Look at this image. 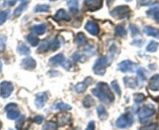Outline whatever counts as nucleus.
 <instances>
[{"label": "nucleus", "instance_id": "f257e3e1", "mask_svg": "<svg viewBox=\"0 0 159 130\" xmlns=\"http://www.w3.org/2000/svg\"><path fill=\"white\" fill-rule=\"evenodd\" d=\"M93 95L97 96L102 102L105 104H111L114 101L115 96L108 84L105 82H98L95 88L91 89Z\"/></svg>", "mask_w": 159, "mask_h": 130}, {"label": "nucleus", "instance_id": "f03ea898", "mask_svg": "<svg viewBox=\"0 0 159 130\" xmlns=\"http://www.w3.org/2000/svg\"><path fill=\"white\" fill-rule=\"evenodd\" d=\"M134 122V118L132 113L126 112L119 116L116 121V126L119 128H126L131 126Z\"/></svg>", "mask_w": 159, "mask_h": 130}, {"label": "nucleus", "instance_id": "7ed1b4c3", "mask_svg": "<svg viewBox=\"0 0 159 130\" xmlns=\"http://www.w3.org/2000/svg\"><path fill=\"white\" fill-rule=\"evenodd\" d=\"M130 13V8L128 6H119L113 9L110 13V15L113 18L117 20H122L127 18Z\"/></svg>", "mask_w": 159, "mask_h": 130}, {"label": "nucleus", "instance_id": "20e7f679", "mask_svg": "<svg viewBox=\"0 0 159 130\" xmlns=\"http://www.w3.org/2000/svg\"><path fill=\"white\" fill-rule=\"evenodd\" d=\"M108 58L105 56H102L95 61L93 66V71L97 75H104L105 73V70L108 67Z\"/></svg>", "mask_w": 159, "mask_h": 130}, {"label": "nucleus", "instance_id": "39448f33", "mask_svg": "<svg viewBox=\"0 0 159 130\" xmlns=\"http://www.w3.org/2000/svg\"><path fill=\"white\" fill-rule=\"evenodd\" d=\"M155 114V110L152 105H145L139 111V118L141 122H145Z\"/></svg>", "mask_w": 159, "mask_h": 130}, {"label": "nucleus", "instance_id": "423d86ee", "mask_svg": "<svg viewBox=\"0 0 159 130\" xmlns=\"http://www.w3.org/2000/svg\"><path fill=\"white\" fill-rule=\"evenodd\" d=\"M118 69L123 73L135 72L137 70V64L130 60H123L118 64Z\"/></svg>", "mask_w": 159, "mask_h": 130}, {"label": "nucleus", "instance_id": "0eeeda50", "mask_svg": "<svg viewBox=\"0 0 159 130\" xmlns=\"http://www.w3.org/2000/svg\"><path fill=\"white\" fill-rule=\"evenodd\" d=\"M13 91V85L10 82L4 81L0 83V96L2 98H8Z\"/></svg>", "mask_w": 159, "mask_h": 130}, {"label": "nucleus", "instance_id": "6e6552de", "mask_svg": "<svg viewBox=\"0 0 159 130\" xmlns=\"http://www.w3.org/2000/svg\"><path fill=\"white\" fill-rule=\"evenodd\" d=\"M103 0H84V5L89 11H95L102 7Z\"/></svg>", "mask_w": 159, "mask_h": 130}, {"label": "nucleus", "instance_id": "1a4fd4ad", "mask_svg": "<svg viewBox=\"0 0 159 130\" xmlns=\"http://www.w3.org/2000/svg\"><path fill=\"white\" fill-rule=\"evenodd\" d=\"M48 101V95L46 93H39L37 94L36 97H35L34 104L35 106L38 109H42L44 108L45 104Z\"/></svg>", "mask_w": 159, "mask_h": 130}, {"label": "nucleus", "instance_id": "9d476101", "mask_svg": "<svg viewBox=\"0 0 159 130\" xmlns=\"http://www.w3.org/2000/svg\"><path fill=\"white\" fill-rule=\"evenodd\" d=\"M93 82V79L91 77H88L87 79H85V80L82 82H80V83L76 84L74 87L75 91L77 93H83L86 91V89H88V85H91Z\"/></svg>", "mask_w": 159, "mask_h": 130}, {"label": "nucleus", "instance_id": "9b49d317", "mask_svg": "<svg viewBox=\"0 0 159 130\" xmlns=\"http://www.w3.org/2000/svg\"><path fill=\"white\" fill-rule=\"evenodd\" d=\"M84 28L91 36H97L99 32L98 24L93 21H88L85 24Z\"/></svg>", "mask_w": 159, "mask_h": 130}, {"label": "nucleus", "instance_id": "f8f14e48", "mask_svg": "<svg viewBox=\"0 0 159 130\" xmlns=\"http://www.w3.org/2000/svg\"><path fill=\"white\" fill-rule=\"evenodd\" d=\"M36 61L32 57H27L24 59L21 62V67L24 69L28 70V71H32L36 68Z\"/></svg>", "mask_w": 159, "mask_h": 130}, {"label": "nucleus", "instance_id": "ddd939ff", "mask_svg": "<svg viewBox=\"0 0 159 130\" xmlns=\"http://www.w3.org/2000/svg\"><path fill=\"white\" fill-rule=\"evenodd\" d=\"M54 19L56 21H70L71 20V17L70 15L66 11L63 9H60V10H57L54 16Z\"/></svg>", "mask_w": 159, "mask_h": 130}, {"label": "nucleus", "instance_id": "4468645a", "mask_svg": "<svg viewBox=\"0 0 159 130\" xmlns=\"http://www.w3.org/2000/svg\"><path fill=\"white\" fill-rule=\"evenodd\" d=\"M123 82H124L125 86L128 87V88L135 89L139 85V81L134 77H128V76L124 77Z\"/></svg>", "mask_w": 159, "mask_h": 130}, {"label": "nucleus", "instance_id": "2eb2a0df", "mask_svg": "<svg viewBox=\"0 0 159 130\" xmlns=\"http://www.w3.org/2000/svg\"><path fill=\"white\" fill-rule=\"evenodd\" d=\"M30 30L33 33L38 35V36H41V35H44L46 32L47 26L45 24H40L34 25L30 27Z\"/></svg>", "mask_w": 159, "mask_h": 130}, {"label": "nucleus", "instance_id": "dca6fc26", "mask_svg": "<svg viewBox=\"0 0 159 130\" xmlns=\"http://www.w3.org/2000/svg\"><path fill=\"white\" fill-rule=\"evenodd\" d=\"M149 88L153 91H159V75H154L149 81Z\"/></svg>", "mask_w": 159, "mask_h": 130}, {"label": "nucleus", "instance_id": "f3484780", "mask_svg": "<svg viewBox=\"0 0 159 130\" xmlns=\"http://www.w3.org/2000/svg\"><path fill=\"white\" fill-rule=\"evenodd\" d=\"M66 61L65 56H63L62 53H59L56 56H52L49 59V63L54 65H62L63 63Z\"/></svg>", "mask_w": 159, "mask_h": 130}, {"label": "nucleus", "instance_id": "a211bd4d", "mask_svg": "<svg viewBox=\"0 0 159 130\" xmlns=\"http://www.w3.org/2000/svg\"><path fill=\"white\" fill-rule=\"evenodd\" d=\"M143 32L148 36L159 38V29L156 28V27H151V26H146L143 28Z\"/></svg>", "mask_w": 159, "mask_h": 130}, {"label": "nucleus", "instance_id": "6ab92c4d", "mask_svg": "<svg viewBox=\"0 0 159 130\" xmlns=\"http://www.w3.org/2000/svg\"><path fill=\"white\" fill-rule=\"evenodd\" d=\"M148 15L152 17L157 22L159 23V4L154 5L148 11Z\"/></svg>", "mask_w": 159, "mask_h": 130}, {"label": "nucleus", "instance_id": "aec40b11", "mask_svg": "<svg viewBox=\"0 0 159 130\" xmlns=\"http://www.w3.org/2000/svg\"><path fill=\"white\" fill-rule=\"evenodd\" d=\"M68 8L72 13H76L79 10V1L78 0H67L66 1Z\"/></svg>", "mask_w": 159, "mask_h": 130}, {"label": "nucleus", "instance_id": "412c9836", "mask_svg": "<svg viewBox=\"0 0 159 130\" xmlns=\"http://www.w3.org/2000/svg\"><path fill=\"white\" fill-rule=\"evenodd\" d=\"M16 51L20 55H28L30 53V50L25 43L24 42H20L16 48Z\"/></svg>", "mask_w": 159, "mask_h": 130}, {"label": "nucleus", "instance_id": "4be33fe9", "mask_svg": "<svg viewBox=\"0 0 159 130\" xmlns=\"http://www.w3.org/2000/svg\"><path fill=\"white\" fill-rule=\"evenodd\" d=\"M53 109L59 110V111H67L71 110L72 108L71 106H70V105L64 103V102L58 101L54 104Z\"/></svg>", "mask_w": 159, "mask_h": 130}, {"label": "nucleus", "instance_id": "5701e85b", "mask_svg": "<svg viewBox=\"0 0 159 130\" xmlns=\"http://www.w3.org/2000/svg\"><path fill=\"white\" fill-rule=\"evenodd\" d=\"M127 35V31L125 29L124 26L122 24H119L116 27L115 29V36L118 37H125Z\"/></svg>", "mask_w": 159, "mask_h": 130}, {"label": "nucleus", "instance_id": "b1692460", "mask_svg": "<svg viewBox=\"0 0 159 130\" xmlns=\"http://www.w3.org/2000/svg\"><path fill=\"white\" fill-rule=\"evenodd\" d=\"M28 3H29L28 2H24L15 9L14 12H13V15H14L15 17H20L21 14H22L24 10H26V8L27 7Z\"/></svg>", "mask_w": 159, "mask_h": 130}, {"label": "nucleus", "instance_id": "393cba45", "mask_svg": "<svg viewBox=\"0 0 159 130\" xmlns=\"http://www.w3.org/2000/svg\"><path fill=\"white\" fill-rule=\"evenodd\" d=\"M7 116L10 120H15L17 119L20 117V111L17 109V108H13L7 111Z\"/></svg>", "mask_w": 159, "mask_h": 130}, {"label": "nucleus", "instance_id": "a878e982", "mask_svg": "<svg viewBox=\"0 0 159 130\" xmlns=\"http://www.w3.org/2000/svg\"><path fill=\"white\" fill-rule=\"evenodd\" d=\"M97 114L101 120H105L108 118V113L103 106H98L97 108Z\"/></svg>", "mask_w": 159, "mask_h": 130}, {"label": "nucleus", "instance_id": "bb28decb", "mask_svg": "<svg viewBox=\"0 0 159 130\" xmlns=\"http://www.w3.org/2000/svg\"><path fill=\"white\" fill-rule=\"evenodd\" d=\"M50 7L46 4H43V5H41V4H38L36 5L33 9L34 13H42V12H48L49 11Z\"/></svg>", "mask_w": 159, "mask_h": 130}, {"label": "nucleus", "instance_id": "cd10ccee", "mask_svg": "<svg viewBox=\"0 0 159 130\" xmlns=\"http://www.w3.org/2000/svg\"><path fill=\"white\" fill-rule=\"evenodd\" d=\"M27 40L32 46H37L39 44L40 39L36 36L33 34H30L27 36Z\"/></svg>", "mask_w": 159, "mask_h": 130}, {"label": "nucleus", "instance_id": "c85d7f7f", "mask_svg": "<svg viewBox=\"0 0 159 130\" xmlns=\"http://www.w3.org/2000/svg\"><path fill=\"white\" fill-rule=\"evenodd\" d=\"M94 104H95V101H94V100L91 97V96L88 95V96H85L84 99L83 100V105L84 108H91V107L94 106Z\"/></svg>", "mask_w": 159, "mask_h": 130}, {"label": "nucleus", "instance_id": "c756f323", "mask_svg": "<svg viewBox=\"0 0 159 130\" xmlns=\"http://www.w3.org/2000/svg\"><path fill=\"white\" fill-rule=\"evenodd\" d=\"M76 42L77 43L78 46H84L86 43V36H85V35L84 34L83 32H80V33H78L76 38Z\"/></svg>", "mask_w": 159, "mask_h": 130}, {"label": "nucleus", "instance_id": "7c9ffc66", "mask_svg": "<svg viewBox=\"0 0 159 130\" xmlns=\"http://www.w3.org/2000/svg\"><path fill=\"white\" fill-rule=\"evenodd\" d=\"M70 120V115L68 114H59V118H58L59 121V124L60 125H64L69 122Z\"/></svg>", "mask_w": 159, "mask_h": 130}, {"label": "nucleus", "instance_id": "2f4dec72", "mask_svg": "<svg viewBox=\"0 0 159 130\" xmlns=\"http://www.w3.org/2000/svg\"><path fill=\"white\" fill-rule=\"evenodd\" d=\"M158 46V42H155V41H151L148 45V46H147L146 50L148 52H150V53H154V52L157 51Z\"/></svg>", "mask_w": 159, "mask_h": 130}, {"label": "nucleus", "instance_id": "473e14b6", "mask_svg": "<svg viewBox=\"0 0 159 130\" xmlns=\"http://www.w3.org/2000/svg\"><path fill=\"white\" fill-rule=\"evenodd\" d=\"M42 130H58L57 125L54 122L48 121V122H46L44 124Z\"/></svg>", "mask_w": 159, "mask_h": 130}, {"label": "nucleus", "instance_id": "72a5a7b5", "mask_svg": "<svg viewBox=\"0 0 159 130\" xmlns=\"http://www.w3.org/2000/svg\"><path fill=\"white\" fill-rule=\"evenodd\" d=\"M49 46H50V49H51L52 50L56 51V50H57L58 49H59V47H60L61 46V43L60 42H59V39H58V38H56V39L50 41Z\"/></svg>", "mask_w": 159, "mask_h": 130}, {"label": "nucleus", "instance_id": "f704fd0d", "mask_svg": "<svg viewBox=\"0 0 159 130\" xmlns=\"http://www.w3.org/2000/svg\"><path fill=\"white\" fill-rule=\"evenodd\" d=\"M49 49H50L49 42L44 41V42H42V44L40 45L39 48H38V52H39V53H45V52L48 51Z\"/></svg>", "mask_w": 159, "mask_h": 130}, {"label": "nucleus", "instance_id": "c9c22d12", "mask_svg": "<svg viewBox=\"0 0 159 130\" xmlns=\"http://www.w3.org/2000/svg\"><path fill=\"white\" fill-rule=\"evenodd\" d=\"M129 31H130V32H131V36H132L133 37L138 36V35L140 34V30H139L138 27H137L136 25H134V24H129Z\"/></svg>", "mask_w": 159, "mask_h": 130}, {"label": "nucleus", "instance_id": "e433bc0d", "mask_svg": "<svg viewBox=\"0 0 159 130\" xmlns=\"http://www.w3.org/2000/svg\"><path fill=\"white\" fill-rule=\"evenodd\" d=\"M9 15V10H5V11L0 12V25L3 24L7 21Z\"/></svg>", "mask_w": 159, "mask_h": 130}, {"label": "nucleus", "instance_id": "4c0bfd02", "mask_svg": "<svg viewBox=\"0 0 159 130\" xmlns=\"http://www.w3.org/2000/svg\"><path fill=\"white\" fill-rule=\"evenodd\" d=\"M134 101H135V103L140 104L145 100V96L143 94H142V93H136V94H134Z\"/></svg>", "mask_w": 159, "mask_h": 130}, {"label": "nucleus", "instance_id": "58836bf2", "mask_svg": "<svg viewBox=\"0 0 159 130\" xmlns=\"http://www.w3.org/2000/svg\"><path fill=\"white\" fill-rule=\"evenodd\" d=\"M111 88L115 90V92H116L119 96H120V95H121V89H120V87H119V85L117 82V81L116 80L112 81L111 83Z\"/></svg>", "mask_w": 159, "mask_h": 130}, {"label": "nucleus", "instance_id": "ea45409f", "mask_svg": "<svg viewBox=\"0 0 159 130\" xmlns=\"http://www.w3.org/2000/svg\"><path fill=\"white\" fill-rule=\"evenodd\" d=\"M24 122V116H20L17 118V121L16 122V128L17 130H22L23 129V125Z\"/></svg>", "mask_w": 159, "mask_h": 130}, {"label": "nucleus", "instance_id": "a19ab883", "mask_svg": "<svg viewBox=\"0 0 159 130\" xmlns=\"http://www.w3.org/2000/svg\"><path fill=\"white\" fill-rule=\"evenodd\" d=\"M7 37L5 36H0V52H3L6 49Z\"/></svg>", "mask_w": 159, "mask_h": 130}, {"label": "nucleus", "instance_id": "79ce46f5", "mask_svg": "<svg viewBox=\"0 0 159 130\" xmlns=\"http://www.w3.org/2000/svg\"><path fill=\"white\" fill-rule=\"evenodd\" d=\"M157 124H150V125H143L140 128V130H157Z\"/></svg>", "mask_w": 159, "mask_h": 130}, {"label": "nucleus", "instance_id": "37998d69", "mask_svg": "<svg viewBox=\"0 0 159 130\" xmlns=\"http://www.w3.org/2000/svg\"><path fill=\"white\" fill-rule=\"evenodd\" d=\"M83 58H84L83 55H82L81 53H78V52L73 53V56H72V59H73V60L76 61V62H78V61H82L83 60Z\"/></svg>", "mask_w": 159, "mask_h": 130}, {"label": "nucleus", "instance_id": "c03bdc74", "mask_svg": "<svg viewBox=\"0 0 159 130\" xmlns=\"http://www.w3.org/2000/svg\"><path fill=\"white\" fill-rule=\"evenodd\" d=\"M137 75H138L139 77L140 78L141 80H144L146 79V75H145V71L143 68H139L137 70Z\"/></svg>", "mask_w": 159, "mask_h": 130}, {"label": "nucleus", "instance_id": "a18cd8bd", "mask_svg": "<svg viewBox=\"0 0 159 130\" xmlns=\"http://www.w3.org/2000/svg\"><path fill=\"white\" fill-rule=\"evenodd\" d=\"M43 120H44V117L42 115H37L34 118V122H36L37 124L42 123Z\"/></svg>", "mask_w": 159, "mask_h": 130}, {"label": "nucleus", "instance_id": "49530a36", "mask_svg": "<svg viewBox=\"0 0 159 130\" xmlns=\"http://www.w3.org/2000/svg\"><path fill=\"white\" fill-rule=\"evenodd\" d=\"M85 130H95V122L94 121H91Z\"/></svg>", "mask_w": 159, "mask_h": 130}, {"label": "nucleus", "instance_id": "de8ad7c7", "mask_svg": "<svg viewBox=\"0 0 159 130\" xmlns=\"http://www.w3.org/2000/svg\"><path fill=\"white\" fill-rule=\"evenodd\" d=\"M72 66H73V65H72L71 62L69 60H66L65 62L63 63V64H62V67H63V68L66 70H69L70 68H71Z\"/></svg>", "mask_w": 159, "mask_h": 130}, {"label": "nucleus", "instance_id": "09e8293b", "mask_svg": "<svg viewBox=\"0 0 159 130\" xmlns=\"http://www.w3.org/2000/svg\"><path fill=\"white\" fill-rule=\"evenodd\" d=\"M17 108V105H16V104H13V103L9 104H7V106L5 107V111H9V110L13 109V108Z\"/></svg>", "mask_w": 159, "mask_h": 130}, {"label": "nucleus", "instance_id": "8fccbe9b", "mask_svg": "<svg viewBox=\"0 0 159 130\" xmlns=\"http://www.w3.org/2000/svg\"><path fill=\"white\" fill-rule=\"evenodd\" d=\"M133 45L136 46H138V47H140L142 45H143V41L141 40V39H136V40H134V42H132Z\"/></svg>", "mask_w": 159, "mask_h": 130}, {"label": "nucleus", "instance_id": "3c124183", "mask_svg": "<svg viewBox=\"0 0 159 130\" xmlns=\"http://www.w3.org/2000/svg\"><path fill=\"white\" fill-rule=\"evenodd\" d=\"M116 50H117V47H116V46L115 45V44H113V45H111L109 48L110 53H111V55H115L116 54V51H117Z\"/></svg>", "mask_w": 159, "mask_h": 130}, {"label": "nucleus", "instance_id": "603ef678", "mask_svg": "<svg viewBox=\"0 0 159 130\" xmlns=\"http://www.w3.org/2000/svg\"><path fill=\"white\" fill-rule=\"evenodd\" d=\"M153 0H140V3L141 6H148L152 2Z\"/></svg>", "mask_w": 159, "mask_h": 130}, {"label": "nucleus", "instance_id": "864d4df0", "mask_svg": "<svg viewBox=\"0 0 159 130\" xmlns=\"http://www.w3.org/2000/svg\"><path fill=\"white\" fill-rule=\"evenodd\" d=\"M115 0H108V5H110V4L112 3L113 2H114Z\"/></svg>", "mask_w": 159, "mask_h": 130}, {"label": "nucleus", "instance_id": "5fc2aeb1", "mask_svg": "<svg viewBox=\"0 0 159 130\" xmlns=\"http://www.w3.org/2000/svg\"><path fill=\"white\" fill-rule=\"evenodd\" d=\"M2 62H1V60H0V71H2Z\"/></svg>", "mask_w": 159, "mask_h": 130}, {"label": "nucleus", "instance_id": "6e6d98bb", "mask_svg": "<svg viewBox=\"0 0 159 130\" xmlns=\"http://www.w3.org/2000/svg\"><path fill=\"white\" fill-rule=\"evenodd\" d=\"M1 128H2V122H0V130H1Z\"/></svg>", "mask_w": 159, "mask_h": 130}, {"label": "nucleus", "instance_id": "4d7b16f0", "mask_svg": "<svg viewBox=\"0 0 159 130\" xmlns=\"http://www.w3.org/2000/svg\"><path fill=\"white\" fill-rule=\"evenodd\" d=\"M126 2H129V1H131V0H126Z\"/></svg>", "mask_w": 159, "mask_h": 130}, {"label": "nucleus", "instance_id": "13d9d810", "mask_svg": "<svg viewBox=\"0 0 159 130\" xmlns=\"http://www.w3.org/2000/svg\"><path fill=\"white\" fill-rule=\"evenodd\" d=\"M50 1H56V0H50Z\"/></svg>", "mask_w": 159, "mask_h": 130}, {"label": "nucleus", "instance_id": "bf43d9fd", "mask_svg": "<svg viewBox=\"0 0 159 130\" xmlns=\"http://www.w3.org/2000/svg\"><path fill=\"white\" fill-rule=\"evenodd\" d=\"M21 1H25V0H21Z\"/></svg>", "mask_w": 159, "mask_h": 130}, {"label": "nucleus", "instance_id": "052dcab7", "mask_svg": "<svg viewBox=\"0 0 159 130\" xmlns=\"http://www.w3.org/2000/svg\"><path fill=\"white\" fill-rule=\"evenodd\" d=\"M9 130H13V129H9Z\"/></svg>", "mask_w": 159, "mask_h": 130}]
</instances>
